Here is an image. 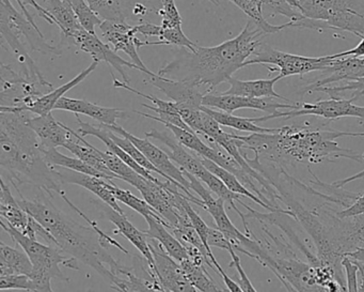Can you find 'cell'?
<instances>
[{"label":"cell","mask_w":364,"mask_h":292,"mask_svg":"<svg viewBox=\"0 0 364 292\" xmlns=\"http://www.w3.org/2000/svg\"><path fill=\"white\" fill-rule=\"evenodd\" d=\"M364 137V132H341L313 129L308 125H285L270 133H251L240 136L242 149L272 162L274 165L287 167L296 163L319 164L349 159L363 163L364 153L342 148L336 142L341 137Z\"/></svg>","instance_id":"cell-1"},{"label":"cell","mask_w":364,"mask_h":292,"mask_svg":"<svg viewBox=\"0 0 364 292\" xmlns=\"http://www.w3.org/2000/svg\"><path fill=\"white\" fill-rule=\"evenodd\" d=\"M267 36L253 21H249L240 35L212 48L196 46L195 50L182 48L173 61L166 63L159 75L183 80L195 86L205 87L210 93L223 83L229 82L233 74L245 68Z\"/></svg>","instance_id":"cell-2"},{"label":"cell","mask_w":364,"mask_h":292,"mask_svg":"<svg viewBox=\"0 0 364 292\" xmlns=\"http://www.w3.org/2000/svg\"><path fill=\"white\" fill-rule=\"evenodd\" d=\"M14 189L21 197L18 200L21 206L52 234L59 249L95 268L110 285L114 283L122 266L106 249L117 246L127 255H129V251L100 228L86 227L76 223L43 194L36 199L29 200L24 197L18 187Z\"/></svg>","instance_id":"cell-3"},{"label":"cell","mask_w":364,"mask_h":292,"mask_svg":"<svg viewBox=\"0 0 364 292\" xmlns=\"http://www.w3.org/2000/svg\"><path fill=\"white\" fill-rule=\"evenodd\" d=\"M29 112H0V167L14 187L31 184L52 196L65 197L54 167L46 161L44 148L28 125Z\"/></svg>","instance_id":"cell-4"},{"label":"cell","mask_w":364,"mask_h":292,"mask_svg":"<svg viewBox=\"0 0 364 292\" xmlns=\"http://www.w3.org/2000/svg\"><path fill=\"white\" fill-rule=\"evenodd\" d=\"M0 225L31 258L33 268L29 276L35 283L37 291H53L52 285H50L52 278L60 279L65 283H69L70 278L60 270L59 266L60 264L72 270L80 271L77 259L74 257H65L61 254L63 251L58 247L50 244L46 245L35 239L29 238L20 230L11 227L3 219L0 221Z\"/></svg>","instance_id":"cell-5"},{"label":"cell","mask_w":364,"mask_h":292,"mask_svg":"<svg viewBox=\"0 0 364 292\" xmlns=\"http://www.w3.org/2000/svg\"><path fill=\"white\" fill-rule=\"evenodd\" d=\"M306 18L323 21L332 31L364 36V0H296Z\"/></svg>","instance_id":"cell-6"},{"label":"cell","mask_w":364,"mask_h":292,"mask_svg":"<svg viewBox=\"0 0 364 292\" xmlns=\"http://www.w3.org/2000/svg\"><path fill=\"white\" fill-rule=\"evenodd\" d=\"M255 57L249 58L245 67L252 65L274 66L278 68L281 78L311 73L315 71H325L332 63L331 56L306 57L289 54L274 50L266 44H261L255 52Z\"/></svg>","instance_id":"cell-7"},{"label":"cell","mask_w":364,"mask_h":292,"mask_svg":"<svg viewBox=\"0 0 364 292\" xmlns=\"http://www.w3.org/2000/svg\"><path fill=\"white\" fill-rule=\"evenodd\" d=\"M108 129L112 130L114 133L119 134L121 136H125V137L131 140L132 142L135 144V146L146 155V159L161 172V176L164 179L171 181L174 184L178 185L180 187L181 191L184 192L187 196H188L189 202H193V204H198V206L204 208V202L201 198L195 197L193 194L191 193V182L188 179L185 177L184 172L182 168L176 167L172 160L170 159L169 155L165 151L161 150L159 147L153 145L152 142H149L146 138L136 137L133 134L127 132V130L123 129L121 125H106Z\"/></svg>","instance_id":"cell-8"},{"label":"cell","mask_w":364,"mask_h":292,"mask_svg":"<svg viewBox=\"0 0 364 292\" xmlns=\"http://www.w3.org/2000/svg\"><path fill=\"white\" fill-rule=\"evenodd\" d=\"M358 99L359 98L355 95L348 100L342 99L340 95H336V97H330V99L321 100L314 103H300V108L298 110L270 114L268 116H264V120L277 118L291 119L301 116H316L328 120H336L345 117H353L359 119L360 122L364 125V106H358L353 103Z\"/></svg>","instance_id":"cell-9"},{"label":"cell","mask_w":364,"mask_h":292,"mask_svg":"<svg viewBox=\"0 0 364 292\" xmlns=\"http://www.w3.org/2000/svg\"><path fill=\"white\" fill-rule=\"evenodd\" d=\"M0 23L9 26L12 31L21 36V38L24 37L27 43L36 52L50 55V56H61L63 54L61 48L50 46L46 42L43 33L38 28L37 24H33L26 16L16 11L10 0H1Z\"/></svg>","instance_id":"cell-10"},{"label":"cell","mask_w":364,"mask_h":292,"mask_svg":"<svg viewBox=\"0 0 364 292\" xmlns=\"http://www.w3.org/2000/svg\"><path fill=\"white\" fill-rule=\"evenodd\" d=\"M69 42L77 46L82 52L90 55L93 61H99V63L104 61V63L109 65L112 69L120 73V75L123 78V82L127 83V84L131 83V78L125 71V68L141 71V69L135 63L124 61L122 57L119 56L116 51L109 44L104 43L97 37V33H89V31L82 28L77 31L73 37L70 38Z\"/></svg>","instance_id":"cell-11"},{"label":"cell","mask_w":364,"mask_h":292,"mask_svg":"<svg viewBox=\"0 0 364 292\" xmlns=\"http://www.w3.org/2000/svg\"><path fill=\"white\" fill-rule=\"evenodd\" d=\"M274 98H249L234 95H214L205 93L202 101V105L210 108H217L223 112L233 114L235 110H263L269 114H276L281 110H298L300 103H279L274 101Z\"/></svg>","instance_id":"cell-12"},{"label":"cell","mask_w":364,"mask_h":292,"mask_svg":"<svg viewBox=\"0 0 364 292\" xmlns=\"http://www.w3.org/2000/svg\"><path fill=\"white\" fill-rule=\"evenodd\" d=\"M99 28L104 39L116 52L125 53L132 59V63L137 65L146 75L154 74L146 67L138 54L144 41L138 39L135 26H131L127 22L103 21Z\"/></svg>","instance_id":"cell-13"},{"label":"cell","mask_w":364,"mask_h":292,"mask_svg":"<svg viewBox=\"0 0 364 292\" xmlns=\"http://www.w3.org/2000/svg\"><path fill=\"white\" fill-rule=\"evenodd\" d=\"M149 243L154 257L156 274L163 286L164 291H197L187 278L181 264L176 262L178 260L171 257L156 239L149 238Z\"/></svg>","instance_id":"cell-14"},{"label":"cell","mask_w":364,"mask_h":292,"mask_svg":"<svg viewBox=\"0 0 364 292\" xmlns=\"http://www.w3.org/2000/svg\"><path fill=\"white\" fill-rule=\"evenodd\" d=\"M148 78L144 80L146 84L152 85L155 88L165 93L166 97L171 101L176 102L182 108H201L205 93H201L199 87L183 80H172L165 76L153 74L146 75Z\"/></svg>","instance_id":"cell-15"},{"label":"cell","mask_w":364,"mask_h":292,"mask_svg":"<svg viewBox=\"0 0 364 292\" xmlns=\"http://www.w3.org/2000/svg\"><path fill=\"white\" fill-rule=\"evenodd\" d=\"M58 167L54 168V170L61 184H77L85 187L91 193L97 195L100 199L103 200L110 208L118 211V212L125 213L123 209L119 206L114 194L110 191L109 180L91 176V174H82V172H75L69 168L60 167V166Z\"/></svg>","instance_id":"cell-16"},{"label":"cell","mask_w":364,"mask_h":292,"mask_svg":"<svg viewBox=\"0 0 364 292\" xmlns=\"http://www.w3.org/2000/svg\"><path fill=\"white\" fill-rule=\"evenodd\" d=\"M323 76L316 82L308 85L302 89V95L312 93L317 87L328 86L343 80H355L364 78V57H343L332 59L331 65L323 71Z\"/></svg>","instance_id":"cell-17"},{"label":"cell","mask_w":364,"mask_h":292,"mask_svg":"<svg viewBox=\"0 0 364 292\" xmlns=\"http://www.w3.org/2000/svg\"><path fill=\"white\" fill-rule=\"evenodd\" d=\"M99 61H93V63L86 69L82 70L77 76L73 80L68 82L67 84L63 85L59 88L54 89L50 93L38 98L31 105L24 106V108H7V106H1L0 112H29L31 114L42 116V115L50 114L55 110V106L58 103L61 98L65 97V93H69L71 89L75 88L80 83L84 82L89 75H90L99 66Z\"/></svg>","instance_id":"cell-18"},{"label":"cell","mask_w":364,"mask_h":292,"mask_svg":"<svg viewBox=\"0 0 364 292\" xmlns=\"http://www.w3.org/2000/svg\"><path fill=\"white\" fill-rule=\"evenodd\" d=\"M28 125L37 134L44 149L65 147L74 137L73 130L57 121L52 113L29 117Z\"/></svg>","instance_id":"cell-19"},{"label":"cell","mask_w":364,"mask_h":292,"mask_svg":"<svg viewBox=\"0 0 364 292\" xmlns=\"http://www.w3.org/2000/svg\"><path fill=\"white\" fill-rule=\"evenodd\" d=\"M146 137L154 138V140H159L161 144L165 145L169 149V152L167 153L169 155L170 159L178 163L183 170L193 174L198 179L200 178V176L206 170L205 166L202 164L199 155L195 152H188L184 148V145L181 144L176 140V136H171L167 132H159L157 130L153 129L151 131L146 132Z\"/></svg>","instance_id":"cell-20"},{"label":"cell","mask_w":364,"mask_h":292,"mask_svg":"<svg viewBox=\"0 0 364 292\" xmlns=\"http://www.w3.org/2000/svg\"><path fill=\"white\" fill-rule=\"evenodd\" d=\"M55 110H67L74 114L86 115L90 118L101 122L102 125H118L119 119L127 118V114L124 110L119 108H103L91 103L86 100L71 99V98L63 97L55 106Z\"/></svg>","instance_id":"cell-21"},{"label":"cell","mask_w":364,"mask_h":292,"mask_svg":"<svg viewBox=\"0 0 364 292\" xmlns=\"http://www.w3.org/2000/svg\"><path fill=\"white\" fill-rule=\"evenodd\" d=\"M104 214L116 226V234H121L122 236H124L140 251V254L148 260L151 268L156 273L154 257H153L152 251H151L148 234L146 232L141 231V230L137 229L127 219L125 213L118 212V211L110 208L109 206L104 210Z\"/></svg>","instance_id":"cell-22"},{"label":"cell","mask_w":364,"mask_h":292,"mask_svg":"<svg viewBox=\"0 0 364 292\" xmlns=\"http://www.w3.org/2000/svg\"><path fill=\"white\" fill-rule=\"evenodd\" d=\"M77 123L78 132H80V135L84 136V137H86V136H95V137L99 138L100 140H102L105 144L108 150L118 155L121 160H123L127 165L131 166L138 174L146 177V179H150V180L159 181V179L153 176L152 172H149L148 170L139 165L129 153L125 152L121 147H119L114 142V140L110 137V130L105 125H92L90 123L84 122L78 116Z\"/></svg>","instance_id":"cell-23"},{"label":"cell","mask_w":364,"mask_h":292,"mask_svg":"<svg viewBox=\"0 0 364 292\" xmlns=\"http://www.w3.org/2000/svg\"><path fill=\"white\" fill-rule=\"evenodd\" d=\"M0 215L1 219L9 224L11 227L26 234L31 224V215L21 206L18 200L12 195L9 184L6 183L5 179H0Z\"/></svg>","instance_id":"cell-24"},{"label":"cell","mask_w":364,"mask_h":292,"mask_svg":"<svg viewBox=\"0 0 364 292\" xmlns=\"http://www.w3.org/2000/svg\"><path fill=\"white\" fill-rule=\"evenodd\" d=\"M280 80H282L280 75L274 78H268V80H240L231 78L228 82L230 84V88L223 93L249 98H274V99L283 100L287 103H294L291 100L274 91V85Z\"/></svg>","instance_id":"cell-25"},{"label":"cell","mask_w":364,"mask_h":292,"mask_svg":"<svg viewBox=\"0 0 364 292\" xmlns=\"http://www.w3.org/2000/svg\"><path fill=\"white\" fill-rule=\"evenodd\" d=\"M136 31L146 37H159V41H144V46H176L180 48H188L193 51L197 46L195 42L191 41L182 28H164L161 25L144 24L136 25Z\"/></svg>","instance_id":"cell-26"},{"label":"cell","mask_w":364,"mask_h":292,"mask_svg":"<svg viewBox=\"0 0 364 292\" xmlns=\"http://www.w3.org/2000/svg\"><path fill=\"white\" fill-rule=\"evenodd\" d=\"M43 6L63 37L69 40L82 29L70 0H43Z\"/></svg>","instance_id":"cell-27"},{"label":"cell","mask_w":364,"mask_h":292,"mask_svg":"<svg viewBox=\"0 0 364 292\" xmlns=\"http://www.w3.org/2000/svg\"><path fill=\"white\" fill-rule=\"evenodd\" d=\"M63 148L68 149L70 152L76 155L78 159L82 160L85 163L88 165L92 166L95 170L101 172L102 174H105L107 180L112 181L117 180L119 176H117L114 172L110 170V168L106 165L105 161L101 155V150L95 148L92 145L89 144L84 136L77 135L76 132H74V137L71 138L67 144L65 145Z\"/></svg>","instance_id":"cell-28"},{"label":"cell","mask_w":364,"mask_h":292,"mask_svg":"<svg viewBox=\"0 0 364 292\" xmlns=\"http://www.w3.org/2000/svg\"><path fill=\"white\" fill-rule=\"evenodd\" d=\"M144 219L149 226L146 231L149 238L156 239L163 245L166 251L178 262L188 258V253L184 244L173 234H170L168 228L159 219H155L154 217H146Z\"/></svg>","instance_id":"cell-29"},{"label":"cell","mask_w":364,"mask_h":292,"mask_svg":"<svg viewBox=\"0 0 364 292\" xmlns=\"http://www.w3.org/2000/svg\"><path fill=\"white\" fill-rule=\"evenodd\" d=\"M33 262L23 249H14L5 243H0V276L11 274L31 275Z\"/></svg>","instance_id":"cell-30"},{"label":"cell","mask_w":364,"mask_h":292,"mask_svg":"<svg viewBox=\"0 0 364 292\" xmlns=\"http://www.w3.org/2000/svg\"><path fill=\"white\" fill-rule=\"evenodd\" d=\"M199 157L200 160H201L202 164H203L208 170H210L213 174H216L218 178H220L221 180L223 181V183H225V184L227 185L232 192H234V193L236 194H240V195L244 196V197L253 200L255 204L263 207V208H265L266 210L269 211V212H277L272 207L268 206V204H266V202H264L261 198L257 197L253 192L247 189V187H245L240 180H238V178L235 174H232L229 170H225V168L221 167V166L217 165L216 163L210 161V160L200 157V155Z\"/></svg>","instance_id":"cell-31"},{"label":"cell","mask_w":364,"mask_h":292,"mask_svg":"<svg viewBox=\"0 0 364 292\" xmlns=\"http://www.w3.org/2000/svg\"><path fill=\"white\" fill-rule=\"evenodd\" d=\"M202 110L214 117L223 127H232V129L238 130V131L248 132V133H270L274 132V127H262L257 125L259 122V118H242V117L234 116L229 113L217 112V110H210L206 106H201Z\"/></svg>","instance_id":"cell-32"},{"label":"cell","mask_w":364,"mask_h":292,"mask_svg":"<svg viewBox=\"0 0 364 292\" xmlns=\"http://www.w3.org/2000/svg\"><path fill=\"white\" fill-rule=\"evenodd\" d=\"M183 271L186 274L187 278L191 281V285L198 291L218 292L223 291L212 278L208 271L204 268V264H195L193 260L186 259L180 261Z\"/></svg>","instance_id":"cell-33"},{"label":"cell","mask_w":364,"mask_h":292,"mask_svg":"<svg viewBox=\"0 0 364 292\" xmlns=\"http://www.w3.org/2000/svg\"><path fill=\"white\" fill-rule=\"evenodd\" d=\"M46 161L52 166H60V167L69 168V170H75V172H82V174H91V176L99 177V178L106 179L105 174H102L99 170L93 168L92 166L85 163L82 160L74 159V157H67L59 152L57 148L44 149Z\"/></svg>","instance_id":"cell-34"},{"label":"cell","mask_w":364,"mask_h":292,"mask_svg":"<svg viewBox=\"0 0 364 292\" xmlns=\"http://www.w3.org/2000/svg\"><path fill=\"white\" fill-rule=\"evenodd\" d=\"M109 189L112 193L116 196L118 202H122V204H127L129 208L135 210L136 212L141 214L142 217H154L155 219H159L164 225L167 227V221L148 204L144 199H140V198L136 197L131 191L127 189H119L117 185L112 181L109 182Z\"/></svg>","instance_id":"cell-35"},{"label":"cell","mask_w":364,"mask_h":292,"mask_svg":"<svg viewBox=\"0 0 364 292\" xmlns=\"http://www.w3.org/2000/svg\"><path fill=\"white\" fill-rule=\"evenodd\" d=\"M87 3L103 21L127 22L122 0H87Z\"/></svg>","instance_id":"cell-36"},{"label":"cell","mask_w":364,"mask_h":292,"mask_svg":"<svg viewBox=\"0 0 364 292\" xmlns=\"http://www.w3.org/2000/svg\"><path fill=\"white\" fill-rule=\"evenodd\" d=\"M70 1L82 28L89 33H95V28L102 24L103 20H101V18L93 11L92 8L87 3V0H70Z\"/></svg>","instance_id":"cell-37"},{"label":"cell","mask_w":364,"mask_h":292,"mask_svg":"<svg viewBox=\"0 0 364 292\" xmlns=\"http://www.w3.org/2000/svg\"><path fill=\"white\" fill-rule=\"evenodd\" d=\"M110 137H112V140H114V142H116L119 147H121L125 152L129 153V155H131L139 165H141L142 167L146 168L149 172H156V174H161V172L146 159V155L135 146V144H134L131 140L125 137V136H121L119 135V134L114 133L112 130H110Z\"/></svg>","instance_id":"cell-38"},{"label":"cell","mask_w":364,"mask_h":292,"mask_svg":"<svg viewBox=\"0 0 364 292\" xmlns=\"http://www.w3.org/2000/svg\"><path fill=\"white\" fill-rule=\"evenodd\" d=\"M183 206H184L185 210H186L187 214H188L189 219H191V223H193V227L197 230L198 234H199L201 240L203 241L204 245L208 249V253H210V260L216 259L214 254H213L212 249L208 243V230L210 227L206 225L205 221L200 217V215L196 212L195 209L191 206V202H189L188 196H183Z\"/></svg>","instance_id":"cell-39"},{"label":"cell","mask_w":364,"mask_h":292,"mask_svg":"<svg viewBox=\"0 0 364 292\" xmlns=\"http://www.w3.org/2000/svg\"><path fill=\"white\" fill-rule=\"evenodd\" d=\"M157 16H161L164 28H182V16L174 0H161V7Z\"/></svg>","instance_id":"cell-40"},{"label":"cell","mask_w":364,"mask_h":292,"mask_svg":"<svg viewBox=\"0 0 364 292\" xmlns=\"http://www.w3.org/2000/svg\"><path fill=\"white\" fill-rule=\"evenodd\" d=\"M101 155L104 161H105L106 165H107L108 167L110 168V170L114 172L117 176H119L120 180L127 182L132 177L138 174L135 170H133L131 166L127 165L123 160H121L118 155H114L112 151L108 150L106 151V152L101 151Z\"/></svg>","instance_id":"cell-41"},{"label":"cell","mask_w":364,"mask_h":292,"mask_svg":"<svg viewBox=\"0 0 364 292\" xmlns=\"http://www.w3.org/2000/svg\"><path fill=\"white\" fill-rule=\"evenodd\" d=\"M344 91H353V95L361 98L364 95V78H357L355 80H348L342 86H323L313 89L312 93H323L329 97H336Z\"/></svg>","instance_id":"cell-42"},{"label":"cell","mask_w":364,"mask_h":292,"mask_svg":"<svg viewBox=\"0 0 364 292\" xmlns=\"http://www.w3.org/2000/svg\"><path fill=\"white\" fill-rule=\"evenodd\" d=\"M0 290H26L35 291V283L29 275L11 274L0 276Z\"/></svg>","instance_id":"cell-43"},{"label":"cell","mask_w":364,"mask_h":292,"mask_svg":"<svg viewBox=\"0 0 364 292\" xmlns=\"http://www.w3.org/2000/svg\"><path fill=\"white\" fill-rule=\"evenodd\" d=\"M342 266L346 274V288L347 291H359V281H358V273L359 268L355 264V260L351 259L348 256H344L342 259Z\"/></svg>","instance_id":"cell-44"},{"label":"cell","mask_w":364,"mask_h":292,"mask_svg":"<svg viewBox=\"0 0 364 292\" xmlns=\"http://www.w3.org/2000/svg\"><path fill=\"white\" fill-rule=\"evenodd\" d=\"M228 251H229V254L232 257V261L231 264H230V266H231V268H235L236 271H237L238 276H240V278H238V285L240 286L242 291H257V289L253 287L250 279L247 276L246 272H245L244 268H242V264H240V258L238 257L237 254H236L235 249H230Z\"/></svg>","instance_id":"cell-45"},{"label":"cell","mask_w":364,"mask_h":292,"mask_svg":"<svg viewBox=\"0 0 364 292\" xmlns=\"http://www.w3.org/2000/svg\"><path fill=\"white\" fill-rule=\"evenodd\" d=\"M16 1H18V5H20L21 9H22L24 16H26L31 22H33V24H36V22L33 21V18L31 16V14L27 11V6H31V7L35 8L36 11L39 14V16H41V18L48 21L50 24L54 25V22H53L52 18H50L48 12L46 11V8H44L43 6L40 5V4H38L36 0H16Z\"/></svg>","instance_id":"cell-46"},{"label":"cell","mask_w":364,"mask_h":292,"mask_svg":"<svg viewBox=\"0 0 364 292\" xmlns=\"http://www.w3.org/2000/svg\"><path fill=\"white\" fill-rule=\"evenodd\" d=\"M208 243L210 247H218V249L229 251L230 249H234L231 241L223 234V231L217 228H210L208 230Z\"/></svg>","instance_id":"cell-47"},{"label":"cell","mask_w":364,"mask_h":292,"mask_svg":"<svg viewBox=\"0 0 364 292\" xmlns=\"http://www.w3.org/2000/svg\"><path fill=\"white\" fill-rule=\"evenodd\" d=\"M361 214H364V192L359 194V196L355 198V202L350 206L343 209L342 211H338V217L341 219L357 217V215Z\"/></svg>","instance_id":"cell-48"},{"label":"cell","mask_w":364,"mask_h":292,"mask_svg":"<svg viewBox=\"0 0 364 292\" xmlns=\"http://www.w3.org/2000/svg\"><path fill=\"white\" fill-rule=\"evenodd\" d=\"M213 264L215 266V268H216V272L223 277V283H225V287L229 291L232 292H242V288L238 285V283H235L227 273L225 272L223 268H221L219 262L217 261V259L213 260Z\"/></svg>","instance_id":"cell-49"},{"label":"cell","mask_w":364,"mask_h":292,"mask_svg":"<svg viewBox=\"0 0 364 292\" xmlns=\"http://www.w3.org/2000/svg\"><path fill=\"white\" fill-rule=\"evenodd\" d=\"M361 38V42L358 44L355 48H351L349 51H345L343 53H338V54L330 55L332 59L343 58V57H364V36H359Z\"/></svg>","instance_id":"cell-50"},{"label":"cell","mask_w":364,"mask_h":292,"mask_svg":"<svg viewBox=\"0 0 364 292\" xmlns=\"http://www.w3.org/2000/svg\"><path fill=\"white\" fill-rule=\"evenodd\" d=\"M345 256H348L351 259L357 260V261L362 262L364 264V247H358L355 251H350V253L346 254Z\"/></svg>","instance_id":"cell-51"},{"label":"cell","mask_w":364,"mask_h":292,"mask_svg":"<svg viewBox=\"0 0 364 292\" xmlns=\"http://www.w3.org/2000/svg\"><path fill=\"white\" fill-rule=\"evenodd\" d=\"M355 264H358V268H359V272L362 277V286L359 288V291H364V264H362V262L360 261H357V260H355Z\"/></svg>","instance_id":"cell-52"},{"label":"cell","mask_w":364,"mask_h":292,"mask_svg":"<svg viewBox=\"0 0 364 292\" xmlns=\"http://www.w3.org/2000/svg\"><path fill=\"white\" fill-rule=\"evenodd\" d=\"M363 243H364V241H363Z\"/></svg>","instance_id":"cell-53"}]
</instances>
